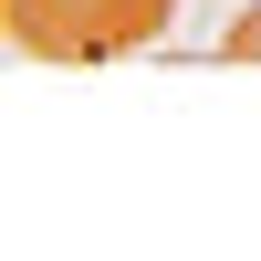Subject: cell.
Returning a JSON list of instances; mask_svg holds the SVG:
<instances>
[{
  "mask_svg": "<svg viewBox=\"0 0 261 261\" xmlns=\"http://www.w3.org/2000/svg\"><path fill=\"white\" fill-rule=\"evenodd\" d=\"M178 21V0H0V32L21 63H115Z\"/></svg>",
  "mask_w": 261,
  "mask_h": 261,
  "instance_id": "6da1fadb",
  "label": "cell"
},
{
  "mask_svg": "<svg viewBox=\"0 0 261 261\" xmlns=\"http://www.w3.org/2000/svg\"><path fill=\"white\" fill-rule=\"evenodd\" d=\"M220 63H261V11H241V21L220 32Z\"/></svg>",
  "mask_w": 261,
  "mask_h": 261,
  "instance_id": "7a4b0ae2",
  "label": "cell"
}]
</instances>
